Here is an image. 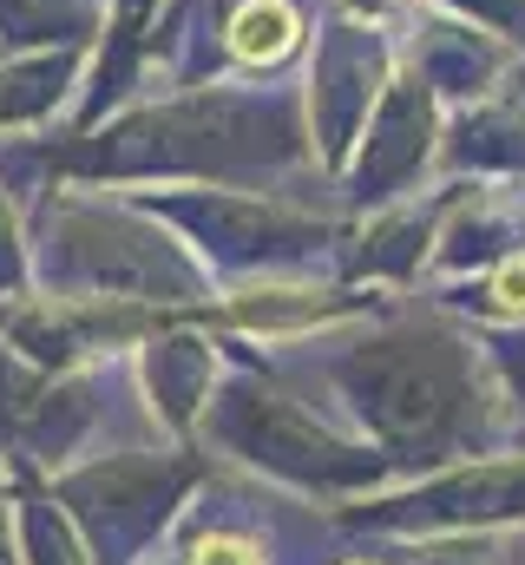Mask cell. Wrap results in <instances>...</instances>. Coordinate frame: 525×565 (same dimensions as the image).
I'll return each instance as SVG.
<instances>
[{"label":"cell","mask_w":525,"mask_h":565,"mask_svg":"<svg viewBox=\"0 0 525 565\" xmlns=\"http://www.w3.org/2000/svg\"><path fill=\"white\" fill-rule=\"evenodd\" d=\"M322 375L342 395L355 434L388 454L400 480L493 454L513 434L506 395L486 369L480 335H467L440 316L382 322V329L342 342L322 362Z\"/></svg>","instance_id":"obj_1"},{"label":"cell","mask_w":525,"mask_h":565,"mask_svg":"<svg viewBox=\"0 0 525 565\" xmlns=\"http://www.w3.org/2000/svg\"><path fill=\"white\" fill-rule=\"evenodd\" d=\"M197 422H204L211 447L224 460L262 473L282 493L322 500V507L382 493V487L400 480L382 447H368L362 434H342V427H329L322 415H309L282 382L262 375L250 355H231V369L211 388V402H204Z\"/></svg>","instance_id":"obj_2"},{"label":"cell","mask_w":525,"mask_h":565,"mask_svg":"<svg viewBox=\"0 0 525 565\" xmlns=\"http://www.w3.org/2000/svg\"><path fill=\"white\" fill-rule=\"evenodd\" d=\"M342 533L368 540H453V533H506L525 526V447L513 454H473L433 473H414L407 487H382L362 500L329 507Z\"/></svg>","instance_id":"obj_3"},{"label":"cell","mask_w":525,"mask_h":565,"mask_svg":"<svg viewBox=\"0 0 525 565\" xmlns=\"http://www.w3.org/2000/svg\"><path fill=\"white\" fill-rule=\"evenodd\" d=\"M197 244L211 277H282L296 264H315L322 250L342 244V231L329 217H302L276 198H237V191H211L191 204H171Z\"/></svg>","instance_id":"obj_4"},{"label":"cell","mask_w":525,"mask_h":565,"mask_svg":"<svg viewBox=\"0 0 525 565\" xmlns=\"http://www.w3.org/2000/svg\"><path fill=\"white\" fill-rule=\"evenodd\" d=\"M375 309H382V296L362 282H296L282 270V277H244L204 316L231 335H250V342H302L315 329H335V322H355Z\"/></svg>","instance_id":"obj_5"},{"label":"cell","mask_w":525,"mask_h":565,"mask_svg":"<svg viewBox=\"0 0 525 565\" xmlns=\"http://www.w3.org/2000/svg\"><path fill=\"white\" fill-rule=\"evenodd\" d=\"M447 204H453V198H427V204H400L388 217H375V224L342 250V277L407 289V282L420 277V264L433 257V237H440Z\"/></svg>","instance_id":"obj_6"},{"label":"cell","mask_w":525,"mask_h":565,"mask_svg":"<svg viewBox=\"0 0 525 565\" xmlns=\"http://www.w3.org/2000/svg\"><path fill=\"white\" fill-rule=\"evenodd\" d=\"M407 93H394L375 119V139L362 145V164H355V198H400L407 178L427 164V93L414 79H400Z\"/></svg>","instance_id":"obj_7"},{"label":"cell","mask_w":525,"mask_h":565,"mask_svg":"<svg viewBox=\"0 0 525 565\" xmlns=\"http://www.w3.org/2000/svg\"><path fill=\"white\" fill-rule=\"evenodd\" d=\"M217 375H224V355H217V342H197V335H164V342H151V408L164 415V427H184L204 415V402H211V388H217Z\"/></svg>","instance_id":"obj_8"},{"label":"cell","mask_w":525,"mask_h":565,"mask_svg":"<svg viewBox=\"0 0 525 565\" xmlns=\"http://www.w3.org/2000/svg\"><path fill=\"white\" fill-rule=\"evenodd\" d=\"M178 565H276V540L262 533V520H250V513L211 507V520L184 533Z\"/></svg>","instance_id":"obj_9"},{"label":"cell","mask_w":525,"mask_h":565,"mask_svg":"<svg viewBox=\"0 0 525 565\" xmlns=\"http://www.w3.org/2000/svg\"><path fill=\"white\" fill-rule=\"evenodd\" d=\"M302 40V13L289 0H244L231 20V53L244 66H276L282 53H296Z\"/></svg>","instance_id":"obj_10"},{"label":"cell","mask_w":525,"mask_h":565,"mask_svg":"<svg viewBox=\"0 0 525 565\" xmlns=\"http://www.w3.org/2000/svg\"><path fill=\"white\" fill-rule=\"evenodd\" d=\"M447 309H467V316H480V322H525V250L513 257H500L493 270H480L467 296H447Z\"/></svg>","instance_id":"obj_11"},{"label":"cell","mask_w":525,"mask_h":565,"mask_svg":"<svg viewBox=\"0 0 525 565\" xmlns=\"http://www.w3.org/2000/svg\"><path fill=\"white\" fill-rule=\"evenodd\" d=\"M453 164H500V171H525V113L467 119V132L453 139Z\"/></svg>","instance_id":"obj_12"},{"label":"cell","mask_w":525,"mask_h":565,"mask_svg":"<svg viewBox=\"0 0 525 565\" xmlns=\"http://www.w3.org/2000/svg\"><path fill=\"white\" fill-rule=\"evenodd\" d=\"M480 349H486V369H493V382H500V395H506V427L525 440V322L486 329Z\"/></svg>","instance_id":"obj_13"},{"label":"cell","mask_w":525,"mask_h":565,"mask_svg":"<svg viewBox=\"0 0 525 565\" xmlns=\"http://www.w3.org/2000/svg\"><path fill=\"white\" fill-rule=\"evenodd\" d=\"M394 565H506L493 533H453V540H400Z\"/></svg>","instance_id":"obj_14"},{"label":"cell","mask_w":525,"mask_h":565,"mask_svg":"<svg viewBox=\"0 0 525 565\" xmlns=\"http://www.w3.org/2000/svg\"><path fill=\"white\" fill-rule=\"evenodd\" d=\"M335 565H388V559H368V553H355V559H335Z\"/></svg>","instance_id":"obj_15"}]
</instances>
